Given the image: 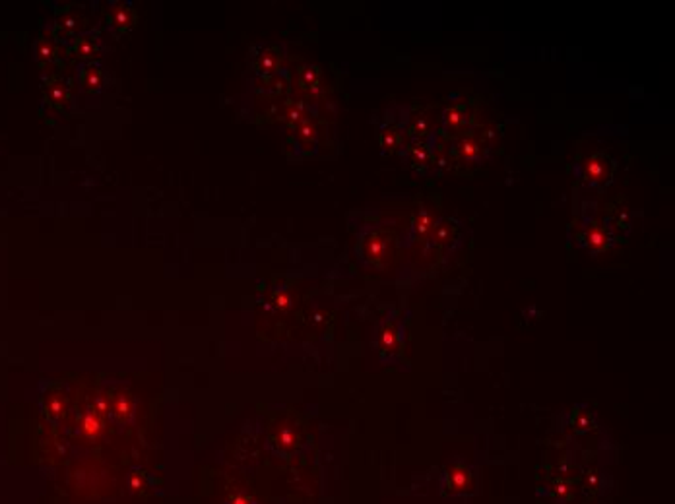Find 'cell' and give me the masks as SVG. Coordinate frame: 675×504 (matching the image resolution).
<instances>
[{"label": "cell", "instance_id": "obj_1", "mask_svg": "<svg viewBox=\"0 0 675 504\" xmlns=\"http://www.w3.org/2000/svg\"><path fill=\"white\" fill-rule=\"evenodd\" d=\"M249 69L259 80L278 78L286 72V51L280 45H254L249 53Z\"/></svg>", "mask_w": 675, "mask_h": 504}, {"label": "cell", "instance_id": "obj_2", "mask_svg": "<svg viewBox=\"0 0 675 504\" xmlns=\"http://www.w3.org/2000/svg\"><path fill=\"white\" fill-rule=\"evenodd\" d=\"M357 252L367 264L375 268L386 266L394 254V241L392 235L386 231H369L363 233L359 243H357Z\"/></svg>", "mask_w": 675, "mask_h": 504}, {"label": "cell", "instance_id": "obj_3", "mask_svg": "<svg viewBox=\"0 0 675 504\" xmlns=\"http://www.w3.org/2000/svg\"><path fill=\"white\" fill-rule=\"evenodd\" d=\"M43 99L45 105L51 107L55 113H69L74 105V88L69 78H64L59 72H49L43 76Z\"/></svg>", "mask_w": 675, "mask_h": 504}, {"label": "cell", "instance_id": "obj_4", "mask_svg": "<svg viewBox=\"0 0 675 504\" xmlns=\"http://www.w3.org/2000/svg\"><path fill=\"white\" fill-rule=\"evenodd\" d=\"M103 21H105V28L116 37L126 35L136 28V8L129 0H111L103 12Z\"/></svg>", "mask_w": 675, "mask_h": 504}, {"label": "cell", "instance_id": "obj_5", "mask_svg": "<svg viewBox=\"0 0 675 504\" xmlns=\"http://www.w3.org/2000/svg\"><path fill=\"white\" fill-rule=\"evenodd\" d=\"M441 487L449 495H471L476 490L474 471L464 462L449 463L441 475Z\"/></svg>", "mask_w": 675, "mask_h": 504}, {"label": "cell", "instance_id": "obj_6", "mask_svg": "<svg viewBox=\"0 0 675 504\" xmlns=\"http://www.w3.org/2000/svg\"><path fill=\"white\" fill-rule=\"evenodd\" d=\"M105 41H103L101 34L97 29H89V31H82L80 35H76L74 39L69 43V56L76 59L80 62H99L103 55H105Z\"/></svg>", "mask_w": 675, "mask_h": 504}, {"label": "cell", "instance_id": "obj_7", "mask_svg": "<svg viewBox=\"0 0 675 504\" xmlns=\"http://www.w3.org/2000/svg\"><path fill=\"white\" fill-rule=\"evenodd\" d=\"M84 16L80 10L74 6H62L55 10V21L49 26V31L55 37L56 41L64 43L69 47V43L74 39L76 35L82 34Z\"/></svg>", "mask_w": 675, "mask_h": 504}, {"label": "cell", "instance_id": "obj_8", "mask_svg": "<svg viewBox=\"0 0 675 504\" xmlns=\"http://www.w3.org/2000/svg\"><path fill=\"white\" fill-rule=\"evenodd\" d=\"M76 84L84 94L97 96L109 88L111 76L101 62H80L76 66Z\"/></svg>", "mask_w": 675, "mask_h": 504}, {"label": "cell", "instance_id": "obj_9", "mask_svg": "<svg viewBox=\"0 0 675 504\" xmlns=\"http://www.w3.org/2000/svg\"><path fill=\"white\" fill-rule=\"evenodd\" d=\"M289 130H291V142H294L295 157H307L316 151L321 132H319L316 121H314L309 113L303 116L301 121H297L294 126H289Z\"/></svg>", "mask_w": 675, "mask_h": 504}, {"label": "cell", "instance_id": "obj_10", "mask_svg": "<svg viewBox=\"0 0 675 504\" xmlns=\"http://www.w3.org/2000/svg\"><path fill=\"white\" fill-rule=\"evenodd\" d=\"M69 56L66 45L56 41L51 31H43L34 43V59L41 69H56Z\"/></svg>", "mask_w": 675, "mask_h": 504}, {"label": "cell", "instance_id": "obj_11", "mask_svg": "<svg viewBox=\"0 0 675 504\" xmlns=\"http://www.w3.org/2000/svg\"><path fill=\"white\" fill-rule=\"evenodd\" d=\"M476 111L470 101H458L449 105L443 113V128L450 136H462L474 128Z\"/></svg>", "mask_w": 675, "mask_h": 504}, {"label": "cell", "instance_id": "obj_12", "mask_svg": "<svg viewBox=\"0 0 675 504\" xmlns=\"http://www.w3.org/2000/svg\"><path fill=\"white\" fill-rule=\"evenodd\" d=\"M487 150H489V142L485 134H478L471 128L470 132L458 138L456 143L452 146V157L458 163H479Z\"/></svg>", "mask_w": 675, "mask_h": 504}, {"label": "cell", "instance_id": "obj_13", "mask_svg": "<svg viewBox=\"0 0 675 504\" xmlns=\"http://www.w3.org/2000/svg\"><path fill=\"white\" fill-rule=\"evenodd\" d=\"M614 173V163L611 159L604 153H594L582 163V178L590 184H606L611 178Z\"/></svg>", "mask_w": 675, "mask_h": 504}, {"label": "cell", "instance_id": "obj_14", "mask_svg": "<svg viewBox=\"0 0 675 504\" xmlns=\"http://www.w3.org/2000/svg\"><path fill=\"white\" fill-rule=\"evenodd\" d=\"M406 130H404L402 124L392 123V121H386V123L382 124L381 128H379V143H381V148L384 153H394L398 151V148L402 146L404 142V134Z\"/></svg>", "mask_w": 675, "mask_h": 504}, {"label": "cell", "instance_id": "obj_15", "mask_svg": "<svg viewBox=\"0 0 675 504\" xmlns=\"http://www.w3.org/2000/svg\"><path fill=\"white\" fill-rule=\"evenodd\" d=\"M297 86H299L301 94L305 96H316L322 88V74L321 70L311 64H303L297 70Z\"/></svg>", "mask_w": 675, "mask_h": 504}, {"label": "cell", "instance_id": "obj_16", "mask_svg": "<svg viewBox=\"0 0 675 504\" xmlns=\"http://www.w3.org/2000/svg\"><path fill=\"white\" fill-rule=\"evenodd\" d=\"M43 411L53 421L61 419L64 415V411H66V395L59 392V390H53V392L45 394V398H43Z\"/></svg>", "mask_w": 675, "mask_h": 504}, {"label": "cell", "instance_id": "obj_17", "mask_svg": "<svg viewBox=\"0 0 675 504\" xmlns=\"http://www.w3.org/2000/svg\"><path fill=\"white\" fill-rule=\"evenodd\" d=\"M400 340H402V336H400V330L396 328V324L386 322V324L382 326L381 334H379V348H381V351H384V353H386V351L392 353V351H396L398 346H400Z\"/></svg>", "mask_w": 675, "mask_h": 504}, {"label": "cell", "instance_id": "obj_18", "mask_svg": "<svg viewBox=\"0 0 675 504\" xmlns=\"http://www.w3.org/2000/svg\"><path fill=\"white\" fill-rule=\"evenodd\" d=\"M436 221L435 216L427 210H421L416 216V221H414V227H416L417 235H421V237H431L433 231L436 229Z\"/></svg>", "mask_w": 675, "mask_h": 504}, {"label": "cell", "instance_id": "obj_19", "mask_svg": "<svg viewBox=\"0 0 675 504\" xmlns=\"http://www.w3.org/2000/svg\"><path fill=\"white\" fill-rule=\"evenodd\" d=\"M584 241H586L590 251H601V248H606L607 243H609V235H607V231L600 229V227H594V229H588L586 235H584Z\"/></svg>", "mask_w": 675, "mask_h": 504}, {"label": "cell", "instance_id": "obj_20", "mask_svg": "<svg viewBox=\"0 0 675 504\" xmlns=\"http://www.w3.org/2000/svg\"><path fill=\"white\" fill-rule=\"evenodd\" d=\"M111 411L115 413L119 419H129L132 415V402L126 394H116L115 400L111 402Z\"/></svg>", "mask_w": 675, "mask_h": 504}, {"label": "cell", "instance_id": "obj_21", "mask_svg": "<svg viewBox=\"0 0 675 504\" xmlns=\"http://www.w3.org/2000/svg\"><path fill=\"white\" fill-rule=\"evenodd\" d=\"M82 429L88 436H96L97 433L101 430V421H99V415H97V413H88V415L84 417Z\"/></svg>", "mask_w": 675, "mask_h": 504}, {"label": "cell", "instance_id": "obj_22", "mask_svg": "<svg viewBox=\"0 0 675 504\" xmlns=\"http://www.w3.org/2000/svg\"><path fill=\"white\" fill-rule=\"evenodd\" d=\"M278 443L280 444H294L295 443V433L289 427H281L278 430Z\"/></svg>", "mask_w": 675, "mask_h": 504}]
</instances>
